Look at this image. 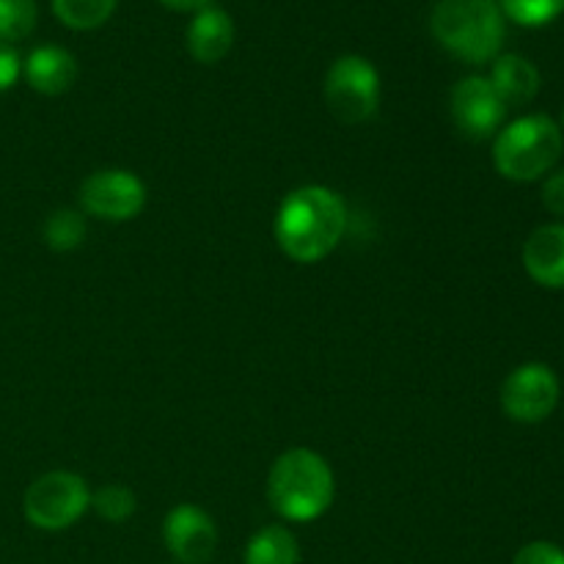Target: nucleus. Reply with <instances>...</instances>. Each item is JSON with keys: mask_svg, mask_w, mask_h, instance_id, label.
Listing matches in <instances>:
<instances>
[{"mask_svg": "<svg viewBox=\"0 0 564 564\" xmlns=\"http://www.w3.org/2000/svg\"><path fill=\"white\" fill-rule=\"evenodd\" d=\"M275 242L301 264L323 262L347 231V207L336 191L325 185H303L281 202L275 213Z\"/></svg>", "mask_w": 564, "mask_h": 564, "instance_id": "obj_1", "label": "nucleus"}, {"mask_svg": "<svg viewBox=\"0 0 564 564\" xmlns=\"http://www.w3.org/2000/svg\"><path fill=\"white\" fill-rule=\"evenodd\" d=\"M336 482L328 460L314 449L284 452L268 477L270 507L290 523H312L334 505Z\"/></svg>", "mask_w": 564, "mask_h": 564, "instance_id": "obj_2", "label": "nucleus"}, {"mask_svg": "<svg viewBox=\"0 0 564 564\" xmlns=\"http://www.w3.org/2000/svg\"><path fill=\"white\" fill-rule=\"evenodd\" d=\"M430 28L441 47L466 64H488L499 58L507 31L496 0H438Z\"/></svg>", "mask_w": 564, "mask_h": 564, "instance_id": "obj_3", "label": "nucleus"}, {"mask_svg": "<svg viewBox=\"0 0 564 564\" xmlns=\"http://www.w3.org/2000/svg\"><path fill=\"white\" fill-rule=\"evenodd\" d=\"M562 149V130L551 116H521L496 132L494 165L505 180L534 182L560 163Z\"/></svg>", "mask_w": 564, "mask_h": 564, "instance_id": "obj_4", "label": "nucleus"}, {"mask_svg": "<svg viewBox=\"0 0 564 564\" xmlns=\"http://www.w3.org/2000/svg\"><path fill=\"white\" fill-rule=\"evenodd\" d=\"M22 510L31 527L42 532H64L91 510V490L77 474L50 471L28 485Z\"/></svg>", "mask_w": 564, "mask_h": 564, "instance_id": "obj_5", "label": "nucleus"}, {"mask_svg": "<svg viewBox=\"0 0 564 564\" xmlns=\"http://www.w3.org/2000/svg\"><path fill=\"white\" fill-rule=\"evenodd\" d=\"M325 105L341 124H361L380 108V75L372 61L341 55L330 64L323 86Z\"/></svg>", "mask_w": 564, "mask_h": 564, "instance_id": "obj_6", "label": "nucleus"}, {"mask_svg": "<svg viewBox=\"0 0 564 564\" xmlns=\"http://www.w3.org/2000/svg\"><path fill=\"white\" fill-rule=\"evenodd\" d=\"M80 207L91 218L124 224L147 207V185L141 176L124 169L94 171L80 185Z\"/></svg>", "mask_w": 564, "mask_h": 564, "instance_id": "obj_7", "label": "nucleus"}, {"mask_svg": "<svg viewBox=\"0 0 564 564\" xmlns=\"http://www.w3.org/2000/svg\"><path fill=\"white\" fill-rule=\"evenodd\" d=\"M560 378L545 364H523L501 383V408L512 422L540 424L560 405Z\"/></svg>", "mask_w": 564, "mask_h": 564, "instance_id": "obj_8", "label": "nucleus"}, {"mask_svg": "<svg viewBox=\"0 0 564 564\" xmlns=\"http://www.w3.org/2000/svg\"><path fill=\"white\" fill-rule=\"evenodd\" d=\"M452 121L457 130L471 141H485V138H496L501 130L507 116V105L496 94L494 83L482 75L463 77L455 88H452L449 99Z\"/></svg>", "mask_w": 564, "mask_h": 564, "instance_id": "obj_9", "label": "nucleus"}, {"mask_svg": "<svg viewBox=\"0 0 564 564\" xmlns=\"http://www.w3.org/2000/svg\"><path fill=\"white\" fill-rule=\"evenodd\" d=\"M163 543L180 564H207L218 545V529L202 507L176 505L163 521Z\"/></svg>", "mask_w": 564, "mask_h": 564, "instance_id": "obj_10", "label": "nucleus"}, {"mask_svg": "<svg viewBox=\"0 0 564 564\" xmlns=\"http://www.w3.org/2000/svg\"><path fill=\"white\" fill-rule=\"evenodd\" d=\"M523 268L534 284L564 290V224H545L523 246Z\"/></svg>", "mask_w": 564, "mask_h": 564, "instance_id": "obj_11", "label": "nucleus"}, {"mask_svg": "<svg viewBox=\"0 0 564 564\" xmlns=\"http://www.w3.org/2000/svg\"><path fill=\"white\" fill-rule=\"evenodd\" d=\"M185 42L187 53L198 64H218V61L229 55L231 44H235V22H231V17L220 6L207 3L193 14Z\"/></svg>", "mask_w": 564, "mask_h": 564, "instance_id": "obj_12", "label": "nucleus"}, {"mask_svg": "<svg viewBox=\"0 0 564 564\" xmlns=\"http://www.w3.org/2000/svg\"><path fill=\"white\" fill-rule=\"evenodd\" d=\"M22 75L33 91L58 97L75 86L77 61L69 50L58 47V44H42V47L31 50V55L22 64Z\"/></svg>", "mask_w": 564, "mask_h": 564, "instance_id": "obj_13", "label": "nucleus"}, {"mask_svg": "<svg viewBox=\"0 0 564 564\" xmlns=\"http://www.w3.org/2000/svg\"><path fill=\"white\" fill-rule=\"evenodd\" d=\"M488 80L494 83L496 94H499L501 102H505L507 108H510V105L532 102L540 91L538 66L516 53L499 55V58L494 61V72H490Z\"/></svg>", "mask_w": 564, "mask_h": 564, "instance_id": "obj_14", "label": "nucleus"}, {"mask_svg": "<svg viewBox=\"0 0 564 564\" xmlns=\"http://www.w3.org/2000/svg\"><path fill=\"white\" fill-rule=\"evenodd\" d=\"M301 562V545L295 534L286 527H264L248 540L246 564H297Z\"/></svg>", "mask_w": 564, "mask_h": 564, "instance_id": "obj_15", "label": "nucleus"}, {"mask_svg": "<svg viewBox=\"0 0 564 564\" xmlns=\"http://www.w3.org/2000/svg\"><path fill=\"white\" fill-rule=\"evenodd\" d=\"M116 9V0H53V14L72 31H94L105 25Z\"/></svg>", "mask_w": 564, "mask_h": 564, "instance_id": "obj_16", "label": "nucleus"}, {"mask_svg": "<svg viewBox=\"0 0 564 564\" xmlns=\"http://www.w3.org/2000/svg\"><path fill=\"white\" fill-rule=\"evenodd\" d=\"M44 242H47L53 251L66 253L75 251L86 240V218H83L77 209H55L50 213V218L44 220Z\"/></svg>", "mask_w": 564, "mask_h": 564, "instance_id": "obj_17", "label": "nucleus"}, {"mask_svg": "<svg viewBox=\"0 0 564 564\" xmlns=\"http://www.w3.org/2000/svg\"><path fill=\"white\" fill-rule=\"evenodd\" d=\"M501 14L523 28H543L564 11V0H496Z\"/></svg>", "mask_w": 564, "mask_h": 564, "instance_id": "obj_18", "label": "nucleus"}, {"mask_svg": "<svg viewBox=\"0 0 564 564\" xmlns=\"http://www.w3.org/2000/svg\"><path fill=\"white\" fill-rule=\"evenodd\" d=\"M36 20V0H0V42L11 44L31 36Z\"/></svg>", "mask_w": 564, "mask_h": 564, "instance_id": "obj_19", "label": "nucleus"}, {"mask_svg": "<svg viewBox=\"0 0 564 564\" xmlns=\"http://www.w3.org/2000/svg\"><path fill=\"white\" fill-rule=\"evenodd\" d=\"M91 510L108 523H124L135 516L138 499L124 485H105L91 494Z\"/></svg>", "mask_w": 564, "mask_h": 564, "instance_id": "obj_20", "label": "nucleus"}, {"mask_svg": "<svg viewBox=\"0 0 564 564\" xmlns=\"http://www.w3.org/2000/svg\"><path fill=\"white\" fill-rule=\"evenodd\" d=\"M512 564H564V551L560 545L538 540V543L523 545L516 554V560H512Z\"/></svg>", "mask_w": 564, "mask_h": 564, "instance_id": "obj_21", "label": "nucleus"}, {"mask_svg": "<svg viewBox=\"0 0 564 564\" xmlns=\"http://www.w3.org/2000/svg\"><path fill=\"white\" fill-rule=\"evenodd\" d=\"M20 75H22L20 55H17V50L11 47V44L0 42V94L9 91Z\"/></svg>", "mask_w": 564, "mask_h": 564, "instance_id": "obj_22", "label": "nucleus"}, {"mask_svg": "<svg viewBox=\"0 0 564 564\" xmlns=\"http://www.w3.org/2000/svg\"><path fill=\"white\" fill-rule=\"evenodd\" d=\"M543 204L549 213L564 218V171H556L543 185Z\"/></svg>", "mask_w": 564, "mask_h": 564, "instance_id": "obj_23", "label": "nucleus"}, {"mask_svg": "<svg viewBox=\"0 0 564 564\" xmlns=\"http://www.w3.org/2000/svg\"><path fill=\"white\" fill-rule=\"evenodd\" d=\"M160 3L169 6V9H174V11H198V9H204L209 0H160Z\"/></svg>", "mask_w": 564, "mask_h": 564, "instance_id": "obj_24", "label": "nucleus"}]
</instances>
